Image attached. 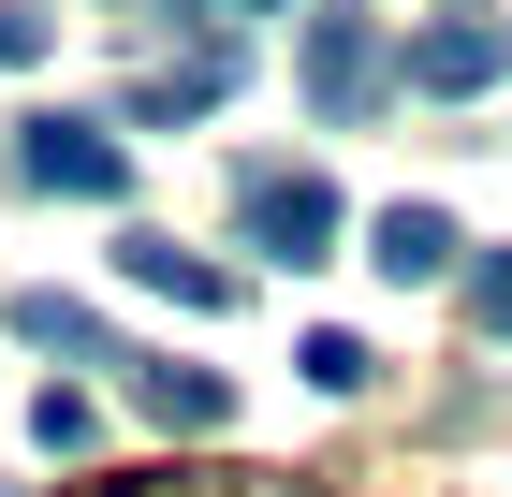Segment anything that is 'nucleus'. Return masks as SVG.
I'll use <instances>...</instances> for the list:
<instances>
[{
	"label": "nucleus",
	"mask_w": 512,
	"mask_h": 497,
	"mask_svg": "<svg viewBox=\"0 0 512 497\" xmlns=\"http://www.w3.org/2000/svg\"><path fill=\"white\" fill-rule=\"evenodd\" d=\"M235 234L264 264H322V249H337V191H322L308 161H249L235 176Z\"/></svg>",
	"instance_id": "1"
},
{
	"label": "nucleus",
	"mask_w": 512,
	"mask_h": 497,
	"mask_svg": "<svg viewBox=\"0 0 512 497\" xmlns=\"http://www.w3.org/2000/svg\"><path fill=\"white\" fill-rule=\"evenodd\" d=\"M15 176H30V191H59V205H118V132H103V117H15Z\"/></svg>",
	"instance_id": "2"
},
{
	"label": "nucleus",
	"mask_w": 512,
	"mask_h": 497,
	"mask_svg": "<svg viewBox=\"0 0 512 497\" xmlns=\"http://www.w3.org/2000/svg\"><path fill=\"white\" fill-rule=\"evenodd\" d=\"M381 103H395L381 30H366V15H322V30H308V117H322V132H352V117H381Z\"/></svg>",
	"instance_id": "3"
},
{
	"label": "nucleus",
	"mask_w": 512,
	"mask_h": 497,
	"mask_svg": "<svg viewBox=\"0 0 512 497\" xmlns=\"http://www.w3.org/2000/svg\"><path fill=\"white\" fill-rule=\"evenodd\" d=\"M118 395H132L147 424H176V439L235 424V381H220V366H191V351H118Z\"/></svg>",
	"instance_id": "4"
},
{
	"label": "nucleus",
	"mask_w": 512,
	"mask_h": 497,
	"mask_svg": "<svg viewBox=\"0 0 512 497\" xmlns=\"http://www.w3.org/2000/svg\"><path fill=\"white\" fill-rule=\"evenodd\" d=\"M410 74H425L439 103H469V88H512V30H498V15H439V30L410 44Z\"/></svg>",
	"instance_id": "5"
},
{
	"label": "nucleus",
	"mask_w": 512,
	"mask_h": 497,
	"mask_svg": "<svg viewBox=\"0 0 512 497\" xmlns=\"http://www.w3.org/2000/svg\"><path fill=\"white\" fill-rule=\"evenodd\" d=\"M235 74H249L235 44H191V59H161L147 88H118V117H147V132H176V117H220V103H235Z\"/></svg>",
	"instance_id": "6"
},
{
	"label": "nucleus",
	"mask_w": 512,
	"mask_h": 497,
	"mask_svg": "<svg viewBox=\"0 0 512 497\" xmlns=\"http://www.w3.org/2000/svg\"><path fill=\"white\" fill-rule=\"evenodd\" d=\"M118 278H147L161 307H235V264H205L176 234H118Z\"/></svg>",
	"instance_id": "7"
},
{
	"label": "nucleus",
	"mask_w": 512,
	"mask_h": 497,
	"mask_svg": "<svg viewBox=\"0 0 512 497\" xmlns=\"http://www.w3.org/2000/svg\"><path fill=\"white\" fill-rule=\"evenodd\" d=\"M366 249H381V278H439V264H454V220H439V205H381Z\"/></svg>",
	"instance_id": "8"
},
{
	"label": "nucleus",
	"mask_w": 512,
	"mask_h": 497,
	"mask_svg": "<svg viewBox=\"0 0 512 497\" xmlns=\"http://www.w3.org/2000/svg\"><path fill=\"white\" fill-rule=\"evenodd\" d=\"M0 322H15V337H30V351H88V366H118V337H103V322H88L74 293H15V307H0Z\"/></svg>",
	"instance_id": "9"
},
{
	"label": "nucleus",
	"mask_w": 512,
	"mask_h": 497,
	"mask_svg": "<svg viewBox=\"0 0 512 497\" xmlns=\"http://www.w3.org/2000/svg\"><path fill=\"white\" fill-rule=\"evenodd\" d=\"M293 366H308V381H322V395H366V381H381V351H366V337H337V322H322V337H308V351H293Z\"/></svg>",
	"instance_id": "10"
},
{
	"label": "nucleus",
	"mask_w": 512,
	"mask_h": 497,
	"mask_svg": "<svg viewBox=\"0 0 512 497\" xmlns=\"http://www.w3.org/2000/svg\"><path fill=\"white\" fill-rule=\"evenodd\" d=\"M469 337H512V249H483V264H469Z\"/></svg>",
	"instance_id": "11"
},
{
	"label": "nucleus",
	"mask_w": 512,
	"mask_h": 497,
	"mask_svg": "<svg viewBox=\"0 0 512 497\" xmlns=\"http://www.w3.org/2000/svg\"><path fill=\"white\" fill-rule=\"evenodd\" d=\"M0 59H44V0H0Z\"/></svg>",
	"instance_id": "12"
},
{
	"label": "nucleus",
	"mask_w": 512,
	"mask_h": 497,
	"mask_svg": "<svg viewBox=\"0 0 512 497\" xmlns=\"http://www.w3.org/2000/svg\"><path fill=\"white\" fill-rule=\"evenodd\" d=\"M147 15H220V0H147Z\"/></svg>",
	"instance_id": "13"
}]
</instances>
